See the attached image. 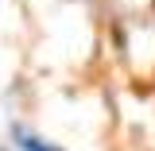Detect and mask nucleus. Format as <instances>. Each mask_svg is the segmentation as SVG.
I'll list each match as a JSON object with an SVG mask.
<instances>
[{"instance_id": "1", "label": "nucleus", "mask_w": 155, "mask_h": 151, "mask_svg": "<svg viewBox=\"0 0 155 151\" xmlns=\"http://www.w3.org/2000/svg\"><path fill=\"white\" fill-rule=\"evenodd\" d=\"M12 140H16L19 151H66L58 143H51V140H43L39 132H31L27 124H12Z\"/></svg>"}, {"instance_id": "2", "label": "nucleus", "mask_w": 155, "mask_h": 151, "mask_svg": "<svg viewBox=\"0 0 155 151\" xmlns=\"http://www.w3.org/2000/svg\"><path fill=\"white\" fill-rule=\"evenodd\" d=\"M0 151H8V147H0Z\"/></svg>"}]
</instances>
